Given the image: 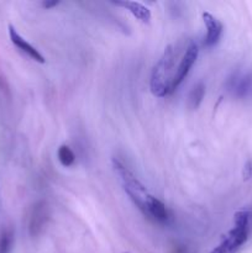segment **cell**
Listing matches in <instances>:
<instances>
[{"mask_svg":"<svg viewBox=\"0 0 252 253\" xmlns=\"http://www.w3.org/2000/svg\"><path fill=\"white\" fill-rule=\"evenodd\" d=\"M252 175V162H247V165L245 166L244 169V177L245 179H249Z\"/></svg>","mask_w":252,"mask_h":253,"instance_id":"obj_14","label":"cell"},{"mask_svg":"<svg viewBox=\"0 0 252 253\" xmlns=\"http://www.w3.org/2000/svg\"><path fill=\"white\" fill-rule=\"evenodd\" d=\"M12 244H14V231L5 227L0 232V253H9Z\"/></svg>","mask_w":252,"mask_h":253,"instance_id":"obj_12","label":"cell"},{"mask_svg":"<svg viewBox=\"0 0 252 253\" xmlns=\"http://www.w3.org/2000/svg\"><path fill=\"white\" fill-rule=\"evenodd\" d=\"M198 53H199V49H198L197 44L190 43L189 47L187 48V51H185L184 56H183L182 61H180L179 66H178L177 71H175L174 77H173L170 91H174L175 89L180 85V83L184 81L185 77H187L188 73H189L190 68L194 66L195 61H197Z\"/></svg>","mask_w":252,"mask_h":253,"instance_id":"obj_6","label":"cell"},{"mask_svg":"<svg viewBox=\"0 0 252 253\" xmlns=\"http://www.w3.org/2000/svg\"><path fill=\"white\" fill-rule=\"evenodd\" d=\"M58 4V1H44L42 5H43V7H46V9H49V7H53Z\"/></svg>","mask_w":252,"mask_h":253,"instance_id":"obj_15","label":"cell"},{"mask_svg":"<svg viewBox=\"0 0 252 253\" xmlns=\"http://www.w3.org/2000/svg\"><path fill=\"white\" fill-rule=\"evenodd\" d=\"M147 217L153 220V221L160 222V224H167L170 219V214L167 208H166V205L161 200H158L157 198L153 197L150 208H148Z\"/></svg>","mask_w":252,"mask_h":253,"instance_id":"obj_9","label":"cell"},{"mask_svg":"<svg viewBox=\"0 0 252 253\" xmlns=\"http://www.w3.org/2000/svg\"><path fill=\"white\" fill-rule=\"evenodd\" d=\"M57 156H58V160L61 162V165L64 166V167H71L74 163V161H76V156H74L73 151L68 146H61L58 148Z\"/></svg>","mask_w":252,"mask_h":253,"instance_id":"obj_13","label":"cell"},{"mask_svg":"<svg viewBox=\"0 0 252 253\" xmlns=\"http://www.w3.org/2000/svg\"><path fill=\"white\" fill-rule=\"evenodd\" d=\"M9 36L12 43H14L20 51H22L24 53H26L27 56L31 57L34 61L39 62V63H44V62H46L44 61V57L42 56V54L40 53V52L37 51L32 44H30L29 42H27L26 40H25L24 37L16 31V30H15V27L12 26V25H10L9 26Z\"/></svg>","mask_w":252,"mask_h":253,"instance_id":"obj_8","label":"cell"},{"mask_svg":"<svg viewBox=\"0 0 252 253\" xmlns=\"http://www.w3.org/2000/svg\"><path fill=\"white\" fill-rule=\"evenodd\" d=\"M203 20L207 26V36H205L204 44L207 47L215 46L219 42L222 34V24L210 12H203Z\"/></svg>","mask_w":252,"mask_h":253,"instance_id":"obj_7","label":"cell"},{"mask_svg":"<svg viewBox=\"0 0 252 253\" xmlns=\"http://www.w3.org/2000/svg\"><path fill=\"white\" fill-rule=\"evenodd\" d=\"M173 63H174V51L172 46H168L152 69L150 86L153 95L163 98L167 94L172 93L170 88L174 77L172 74Z\"/></svg>","mask_w":252,"mask_h":253,"instance_id":"obj_3","label":"cell"},{"mask_svg":"<svg viewBox=\"0 0 252 253\" xmlns=\"http://www.w3.org/2000/svg\"><path fill=\"white\" fill-rule=\"evenodd\" d=\"M205 95V85L203 83L197 84L190 91L189 98H188V104H189L190 109H198L199 105L202 104L203 99Z\"/></svg>","mask_w":252,"mask_h":253,"instance_id":"obj_11","label":"cell"},{"mask_svg":"<svg viewBox=\"0 0 252 253\" xmlns=\"http://www.w3.org/2000/svg\"><path fill=\"white\" fill-rule=\"evenodd\" d=\"M113 167L115 173L118 174L119 179H120L121 184H123L126 194L132 200L133 204L138 208V210L145 216H147L148 208H150L151 202L153 199L152 195L147 192L145 185L136 178V175L120 160L114 158Z\"/></svg>","mask_w":252,"mask_h":253,"instance_id":"obj_1","label":"cell"},{"mask_svg":"<svg viewBox=\"0 0 252 253\" xmlns=\"http://www.w3.org/2000/svg\"><path fill=\"white\" fill-rule=\"evenodd\" d=\"M172 253H187V252H185L184 247L183 246H175V247H173Z\"/></svg>","mask_w":252,"mask_h":253,"instance_id":"obj_16","label":"cell"},{"mask_svg":"<svg viewBox=\"0 0 252 253\" xmlns=\"http://www.w3.org/2000/svg\"><path fill=\"white\" fill-rule=\"evenodd\" d=\"M229 93L235 98L245 101H252V71L237 69L226 82Z\"/></svg>","mask_w":252,"mask_h":253,"instance_id":"obj_4","label":"cell"},{"mask_svg":"<svg viewBox=\"0 0 252 253\" xmlns=\"http://www.w3.org/2000/svg\"><path fill=\"white\" fill-rule=\"evenodd\" d=\"M48 205L44 202H37L32 205L29 214V232L31 236H40L48 222Z\"/></svg>","mask_w":252,"mask_h":253,"instance_id":"obj_5","label":"cell"},{"mask_svg":"<svg viewBox=\"0 0 252 253\" xmlns=\"http://www.w3.org/2000/svg\"><path fill=\"white\" fill-rule=\"evenodd\" d=\"M114 4L118 5V6L125 7L126 10H128V11H130L136 19L140 20V21L148 22L151 20V11L145 6V5L141 4V2L125 1V0H124V1H116L114 2Z\"/></svg>","mask_w":252,"mask_h":253,"instance_id":"obj_10","label":"cell"},{"mask_svg":"<svg viewBox=\"0 0 252 253\" xmlns=\"http://www.w3.org/2000/svg\"><path fill=\"white\" fill-rule=\"evenodd\" d=\"M252 212L249 210L237 211L234 216V226L222 241L210 253H236L246 244L251 231Z\"/></svg>","mask_w":252,"mask_h":253,"instance_id":"obj_2","label":"cell"}]
</instances>
